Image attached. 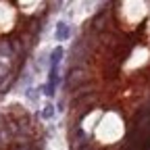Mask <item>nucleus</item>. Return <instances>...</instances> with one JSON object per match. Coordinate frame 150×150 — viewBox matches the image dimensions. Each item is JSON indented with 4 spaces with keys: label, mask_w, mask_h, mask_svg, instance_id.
Instances as JSON below:
<instances>
[{
    "label": "nucleus",
    "mask_w": 150,
    "mask_h": 150,
    "mask_svg": "<svg viewBox=\"0 0 150 150\" xmlns=\"http://www.w3.org/2000/svg\"><path fill=\"white\" fill-rule=\"evenodd\" d=\"M61 59H63V48H56V50H52V54H50V65L59 67Z\"/></svg>",
    "instance_id": "obj_2"
},
{
    "label": "nucleus",
    "mask_w": 150,
    "mask_h": 150,
    "mask_svg": "<svg viewBox=\"0 0 150 150\" xmlns=\"http://www.w3.org/2000/svg\"><path fill=\"white\" fill-rule=\"evenodd\" d=\"M52 115H54V108H52V104H48V106L44 108V112H42V117H44V119H50Z\"/></svg>",
    "instance_id": "obj_3"
},
{
    "label": "nucleus",
    "mask_w": 150,
    "mask_h": 150,
    "mask_svg": "<svg viewBox=\"0 0 150 150\" xmlns=\"http://www.w3.org/2000/svg\"><path fill=\"white\" fill-rule=\"evenodd\" d=\"M69 38V27H67V23H56V40H67Z\"/></svg>",
    "instance_id": "obj_1"
}]
</instances>
